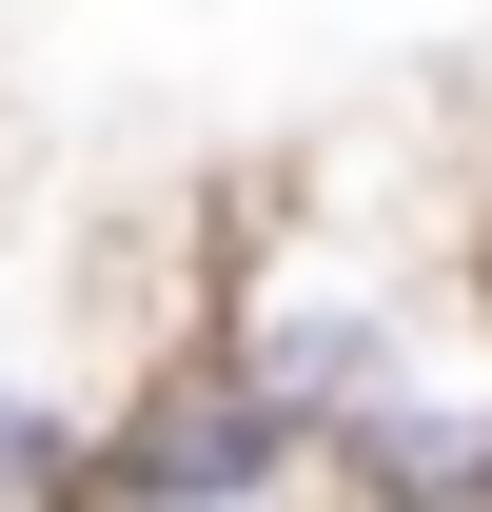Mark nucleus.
<instances>
[{
	"label": "nucleus",
	"mask_w": 492,
	"mask_h": 512,
	"mask_svg": "<svg viewBox=\"0 0 492 512\" xmlns=\"http://www.w3.org/2000/svg\"><path fill=\"white\" fill-rule=\"evenodd\" d=\"M79 493H119V512H237V493H315V434L256 394V355H237V335L197 316V335H158V355H119V375H99Z\"/></svg>",
	"instance_id": "1"
},
{
	"label": "nucleus",
	"mask_w": 492,
	"mask_h": 512,
	"mask_svg": "<svg viewBox=\"0 0 492 512\" xmlns=\"http://www.w3.org/2000/svg\"><path fill=\"white\" fill-rule=\"evenodd\" d=\"M79 434H99V375H40V355H0V512L79 493Z\"/></svg>",
	"instance_id": "2"
}]
</instances>
